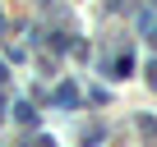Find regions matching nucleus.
Segmentation results:
<instances>
[{"label":"nucleus","instance_id":"obj_1","mask_svg":"<svg viewBox=\"0 0 157 147\" xmlns=\"http://www.w3.org/2000/svg\"><path fill=\"white\" fill-rule=\"evenodd\" d=\"M129 69H134V55L125 51V55H116V60H111V78H125Z\"/></svg>","mask_w":157,"mask_h":147},{"label":"nucleus","instance_id":"obj_2","mask_svg":"<svg viewBox=\"0 0 157 147\" xmlns=\"http://www.w3.org/2000/svg\"><path fill=\"white\" fill-rule=\"evenodd\" d=\"M74 97H78V92H74V88H69V83H65V88H60V92H56V101H60V106H74Z\"/></svg>","mask_w":157,"mask_h":147},{"label":"nucleus","instance_id":"obj_5","mask_svg":"<svg viewBox=\"0 0 157 147\" xmlns=\"http://www.w3.org/2000/svg\"><path fill=\"white\" fill-rule=\"evenodd\" d=\"M42 147H56V142H42Z\"/></svg>","mask_w":157,"mask_h":147},{"label":"nucleus","instance_id":"obj_4","mask_svg":"<svg viewBox=\"0 0 157 147\" xmlns=\"http://www.w3.org/2000/svg\"><path fill=\"white\" fill-rule=\"evenodd\" d=\"M0 83H5V64H0Z\"/></svg>","mask_w":157,"mask_h":147},{"label":"nucleus","instance_id":"obj_3","mask_svg":"<svg viewBox=\"0 0 157 147\" xmlns=\"http://www.w3.org/2000/svg\"><path fill=\"white\" fill-rule=\"evenodd\" d=\"M148 78H152V88H157V60H152V64H148Z\"/></svg>","mask_w":157,"mask_h":147}]
</instances>
